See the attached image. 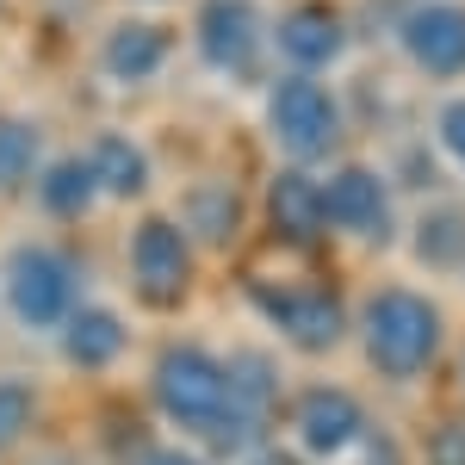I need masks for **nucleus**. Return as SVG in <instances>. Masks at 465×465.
<instances>
[{"mask_svg":"<svg viewBox=\"0 0 465 465\" xmlns=\"http://www.w3.org/2000/svg\"><path fill=\"white\" fill-rule=\"evenodd\" d=\"M149 391H155V410L168 422L205 434L217 447L254 440L236 422V410H230V372H223V360L205 354V348H168V354L155 360V372H149Z\"/></svg>","mask_w":465,"mask_h":465,"instance_id":"nucleus-1","label":"nucleus"},{"mask_svg":"<svg viewBox=\"0 0 465 465\" xmlns=\"http://www.w3.org/2000/svg\"><path fill=\"white\" fill-rule=\"evenodd\" d=\"M360 335H366V360H372L385 379H422L434 366V354H440L447 317H440V304L422 298V292L385 286V292L366 298Z\"/></svg>","mask_w":465,"mask_h":465,"instance_id":"nucleus-2","label":"nucleus"},{"mask_svg":"<svg viewBox=\"0 0 465 465\" xmlns=\"http://www.w3.org/2000/svg\"><path fill=\"white\" fill-rule=\"evenodd\" d=\"M341 131H348L341 124V100L322 87L317 74H280L267 87V137L292 155V168L335 155Z\"/></svg>","mask_w":465,"mask_h":465,"instance_id":"nucleus-3","label":"nucleus"},{"mask_svg":"<svg viewBox=\"0 0 465 465\" xmlns=\"http://www.w3.org/2000/svg\"><path fill=\"white\" fill-rule=\"evenodd\" d=\"M81 273H74V261L63 249H50V242H19L13 261H6V304H13V317L25 322V329H63L74 311V286Z\"/></svg>","mask_w":465,"mask_h":465,"instance_id":"nucleus-4","label":"nucleus"},{"mask_svg":"<svg viewBox=\"0 0 465 465\" xmlns=\"http://www.w3.org/2000/svg\"><path fill=\"white\" fill-rule=\"evenodd\" d=\"M193 44H199V63L230 81H249L261 74V50H267V19L254 0H199L193 13Z\"/></svg>","mask_w":465,"mask_h":465,"instance_id":"nucleus-5","label":"nucleus"},{"mask_svg":"<svg viewBox=\"0 0 465 465\" xmlns=\"http://www.w3.org/2000/svg\"><path fill=\"white\" fill-rule=\"evenodd\" d=\"M131 280H137V298L168 311L193 292V242L174 217H143L137 236H131Z\"/></svg>","mask_w":465,"mask_h":465,"instance_id":"nucleus-6","label":"nucleus"},{"mask_svg":"<svg viewBox=\"0 0 465 465\" xmlns=\"http://www.w3.org/2000/svg\"><path fill=\"white\" fill-rule=\"evenodd\" d=\"M254 304L298 354H329L348 335V304L329 286H280V292L254 286Z\"/></svg>","mask_w":465,"mask_h":465,"instance_id":"nucleus-7","label":"nucleus"},{"mask_svg":"<svg viewBox=\"0 0 465 465\" xmlns=\"http://www.w3.org/2000/svg\"><path fill=\"white\" fill-rule=\"evenodd\" d=\"M397 44L410 69L429 81H460L465 74V6L460 0H416L397 19Z\"/></svg>","mask_w":465,"mask_h":465,"instance_id":"nucleus-8","label":"nucleus"},{"mask_svg":"<svg viewBox=\"0 0 465 465\" xmlns=\"http://www.w3.org/2000/svg\"><path fill=\"white\" fill-rule=\"evenodd\" d=\"M322 217L335 230L360 236V242H385L391 236V186H385V174H372L360 162L335 168L322 180Z\"/></svg>","mask_w":465,"mask_h":465,"instance_id":"nucleus-9","label":"nucleus"},{"mask_svg":"<svg viewBox=\"0 0 465 465\" xmlns=\"http://www.w3.org/2000/svg\"><path fill=\"white\" fill-rule=\"evenodd\" d=\"M292 429H298V447L304 453L335 460V453H348L360 434H366V410L341 385H311V391L298 397V410H292Z\"/></svg>","mask_w":465,"mask_h":465,"instance_id":"nucleus-10","label":"nucleus"},{"mask_svg":"<svg viewBox=\"0 0 465 465\" xmlns=\"http://www.w3.org/2000/svg\"><path fill=\"white\" fill-rule=\"evenodd\" d=\"M174 56V32L162 19H118L106 37H100V74L112 87H143L168 69Z\"/></svg>","mask_w":465,"mask_h":465,"instance_id":"nucleus-11","label":"nucleus"},{"mask_svg":"<svg viewBox=\"0 0 465 465\" xmlns=\"http://www.w3.org/2000/svg\"><path fill=\"white\" fill-rule=\"evenodd\" d=\"M280 56L292 63V74H317L329 63H341V50H348V25H341V13L329 6V0H298L286 19H280Z\"/></svg>","mask_w":465,"mask_h":465,"instance_id":"nucleus-12","label":"nucleus"},{"mask_svg":"<svg viewBox=\"0 0 465 465\" xmlns=\"http://www.w3.org/2000/svg\"><path fill=\"white\" fill-rule=\"evenodd\" d=\"M267 223H273L280 242L311 249L329 230V217H322V180H311L304 168H280V174L267 180Z\"/></svg>","mask_w":465,"mask_h":465,"instance_id":"nucleus-13","label":"nucleus"},{"mask_svg":"<svg viewBox=\"0 0 465 465\" xmlns=\"http://www.w3.org/2000/svg\"><path fill=\"white\" fill-rule=\"evenodd\" d=\"M174 223L186 230V242L223 249V242L242 236V193H236L230 180H193V186L180 193V217Z\"/></svg>","mask_w":465,"mask_h":465,"instance_id":"nucleus-14","label":"nucleus"},{"mask_svg":"<svg viewBox=\"0 0 465 465\" xmlns=\"http://www.w3.org/2000/svg\"><path fill=\"white\" fill-rule=\"evenodd\" d=\"M87 168H94L100 199H143L149 193V149L124 131H100L87 143Z\"/></svg>","mask_w":465,"mask_h":465,"instance_id":"nucleus-15","label":"nucleus"},{"mask_svg":"<svg viewBox=\"0 0 465 465\" xmlns=\"http://www.w3.org/2000/svg\"><path fill=\"white\" fill-rule=\"evenodd\" d=\"M124 322H118V311H106V304H74L69 322H63V354L74 360V366H112V360L124 354Z\"/></svg>","mask_w":465,"mask_h":465,"instance_id":"nucleus-16","label":"nucleus"},{"mask_svg":"<svg viewBox=\"0 0 465 465\" xmlns=\"http://www.w3.org/2000/svg\"><path fill=\"white\" fill-rule=\"evenodd\" d=\"M94 199H100V186H94L87 155H56V162L37 168V205L50 217H81Z\"/></svg>","mask_w":465,"mask_h":465,"instance_id":"nucleus-17","label":"nucleus"},{"mask_svg":"<svg viewBox=\"0 0 465 465\" xmlns=\"http://www.w3.org/2000/svg\"><path fill=\"white\" fill-rule=\"evenodd\" d=\"M416 254L429 261V267H453L465 254V212L460 205H440L416 223Z\"/></svg>","mask_w":465,"mask_h":465,"instance_id":"nucleus-18","label":"nucleus"},{"mask_svg":"<svg viewBox=\"0 0 465 465\" xmlns=\"http://www.w3.org/2000/svg\"><path fill=\"white\" fill-rule=\"evenodd\" d=\"M37 174V124L25 118H0V193H13L19 180Z\"/></svg>","mask_w":465,"mask_h":465,"instance_id":"nucleus-19","label":"nucleus"},{"mask_svg":"<svg viewBox=\"0 0 465 465\" xmlns=\"http://www.w3.org/2000/svg\"><path fill=\"white\" fill-rule=\"evenodd\" d=\"M32 416H37V391L25 379H0V453L32 429Z\"/></svg>","mask_w":465,"mask_h":465,"instance_id":"nucleus-20","label":"nucleus"},{"mask_svg":"<svg viewBox=\"0 0 465 465\" xmlns=\"http://www.w3.org/2000/svg\"><path fill=\"white\" fill-rule=\"evenodd\" d=\"M434 137H440V149H447V162L465 168V94H453L447 106L434 112Z\"/></svg>","mask_w":465,"mask_h":465,"instance_id":"nucleus-21","label":"nucleus"},{"mask_svg":"<svg viewBox=\"0 0 465 465\" xmlns=\"http://www.w3.org/2000/svg\"><path fill=\"white\" fill-rule=\"evenodd\" d=\"M429 465H465V422H440L429 434Z\"/></svg>","mask_w":465,"mask_h":465,"instance_id":"nucleus-22","label":"nucleus"},{"mask_svg":"<svg viewBox=\"0 0 465 465\" xmlns=\"http://www.w3.org/2000/svg\"><path fill=\"white\" fill-rule=\"evenodd\" d=\"M149 465H205V460H193V453H180V447H168V453H155Z\"/></svg>","mask_w":465,"mask_h":465,"instance_id":"nucleus-23","label":"nucleus"},{"mask_svg":"<svg viewBox=\"0 0 465 465\" xmlns=\"http://www.w3.org/2000/svg\"><path fill=\"white\" fill-rule=\"evenodd\" d=\"M249 465H298V460H292V453H280V447H267V453H254Z\"/></svg>","mask_w":465,"mask_h":465,"instance_id":"nucleus-24","label":"nucleus"},{"mask_svg":"<svg viewBox=\"0 0 465 465\" xmlns=\"http://www.w3.org/2000/svg\"><path fill=\"white\" fill-rule=\"evenodd\" d=\"M460 391H465V360H460Z\"/></svg>","mask_w":465,"mask_h":465,"instance_id":"nucleus-25","label":"nucleus"}]
</instances>
